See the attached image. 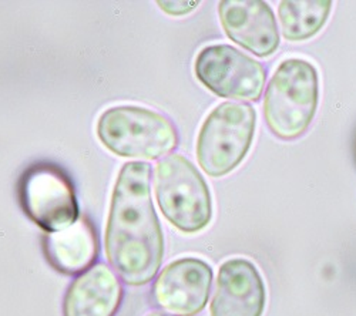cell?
Instances as JSON below:
<instances>
[{
  "instance_id": "4fadbf2b",
  "label": "cell",
  "mask_w": 356,
  "mask_h": 316,
  "mask_svg": "<svg viewBox=\"0 0 356 316\" xmlns=\"http://www.w3.org/2000/svg\"><path fill=\"white\" fill-rule=\"evenodd\" d=\"M332 9L330 0H300L281 2L278 16L282 35L289 42H302L316 35L323 27Z\"/></svg>"
},
{
  "instance_id": "8992f818",
  "label": "cell",
  "mask_w": 356,
  "mask_h": 316,
  "mask_svg": "<svg viewBox=\"0 0 356 316\" xmlns=\"http://www.w3.org/2000/svg\"><path fill=\"white\" fill-rule=\"evenodd\" d=\"M17 194L24 214L47 234L63 231L80 218L74 185L56 164L29 167L19 180Z\"/></svg>"
},
{
  "instance_id": "5b68a950",
  "label": "cell",
  "mask_w": 356,
  "mask_h": 316,
  "mask_svg": "<svg viewBox=\"0 0 356 316\" xmlns=\"http://www.w3.org/2000/svg\"><path fill=\"white\" fill-rule=\"evenodd\" d=\"M255 126L252 106L234 101L217 106L197 138V160L205 174L217 178L238 167L251 149Z\"/></svg>"
},
{
  "instance_id": "277c9868",
  "label": "cell",
  "mask_w": 356,
  "mask_h": 316,
  "mask_svg": "<svg viewBox=\"0 0 356 316\" xmlns=\"http://www.w3.org/2000/svg\"><path fill=\"white\" fill-rule=\"evenodd\" d=\"M154 191L163 215L181 233L195 234L211 222L210 188L184 156L170 154L157 163Z\"/></svg>"
},
{
  "instance_id": "3957f363",
  "label": "cell",
  "mask_w": 356,
  "mask_h": 316,
  "mask_svg": "<svg viewBox=\"0 0 356 316\" xmlns=\"http://www.w3.org/2000/svg\"><path fill=\"white\" fill-rule=\"evenodd\" d=\"M318 96L319 80L314 65L302 59L282 62L266 88V124L282 140L300 137L314 120Z\"/></svg>"
},
{
  "instance_id": "5bb4252c",
  "label": "cell",
  "mask_w": 356,
  "mask_h": 316,
  "mask_svg": "<svg viewBox=\"0 0 356 316\" xmlns=\"http://www.w3.org/2000/svg\"><path fill=\"white\" fill-rule=\"evenodd\" d=\"M161 10L171 16H184L193 12L200 3L198 2H186V0H174V2H159L157 3Z\"/></svg>"
},
{
  "instance_id": "7c38bea8",
  "label": "cell",
  "mask_w": 356,
  "mask_h": 316,
  "mask_svg": "<svg viewBox=\"0 0 356 316\" xmlns=\"http://www.w3.org/2000/svg\"><path fill=\"white\" fill-rule=\"evenodd\" d=\"M43 248L49 264L65 275H77L90 269L99 255V238L95 225L86 215L76 224L44 237Z\"/></svg>"
},
{
  "instance_id": "9c48e42d",
  "label": "cell",
  "mask_w": 356,
  "mask_h": 316,
  "mask_svg": "<svg viewBox=\"0 0 356 316\" xmlns=\"http://www.w3.org/2000/svg\"><path fill=\"white\" fill-rule=\"evenodd\" d=\"M220 20L227 36L258 57L275 53L280 46L273 9L259 0H222Z\"/></svg>"
},
{
  "instance_id": "7a4b0ae2",
  "label": "cell",
  "mask_w": 356,
  "mask_h": 316,
  "mask_svg": "<svg viewBox=\"0 0 356 316\" xmlns=\"http://www.w3.org/2000/svg\"><path fill=\"white\" fill-rule=\"evenodd\" d=\"M97 137L107 150L124 158L159 160L178 146L172 122L161 113L138 106H115L103 111Z\"/></svg>"
},
{
  "instance_id": "8fae6325",
  "label": "cell",
  "mask_w": 356,
  "mask_h": 316,
  "mask_svg": "<svg viewBox=\"0 0 356 316\" xmlns=\"http://www.w3.org/2000/svg\"><path fill=\"white\" fill-rule=\"evenodd\" d=\"M123 285L106 264L80 274L63 298V316H114L122 305Z\"/></svg>"
},
{
  "instance_id": "ba28073f",
  "label": "cell",
  "mask_w": 356,
  "mask_h": 316,
  "mask_svg": "<svg viewBox=\"0 0 356 316\" xmlns=\"http://www.w3.org/2000/svg\"><path fill=\"white\" fill-rule=\"evenodd\" d=\"M213 268L198 258H180L168 264L153 283L157 308L172 316H195L209 303Z\"/></svg>"
},
{
  "instance_id": "30bf717a",
  "label": "cell",
  "mask_w": 356,
  "mask_h": 316,
  "mask_svg": "<svg viewBox=\"0 0 356 316\" xmlns=\"http://www.w3.org/2000/svg\"><path fill=\"white\" fill-rule=\"evenodd\" d=\"M265 301V285L252 263L234 258L220 267L211 316H262Z\"/></svg>"
},
{
  "instance_id": "52a82bcc",
  "label": "cell",
  "mask_w": 356,
  "mask_h": 316,
  "mask_svg": "<svg viewBox=\"0 0 356 316\" xmlns=\"http://www.w3.org/2000/svg\"><path fill=\"white\" fill-rule=\"evenodd\" d=\"M194 72L207 89L222 99L257 101L265 88V69L252 57L229 44L204 47Z\"/></svg>"
},
{
  "instance_id": "6da1fadb",
  "label": "cell",
  "mask_w": 356,
  "mask_h": 316,
  "mask_svg": "<svg viewBox=\"0 0 356 316\" xmlns=\"http://www.w3.org/2000/svg\"><path fill=\"white\" fill-rule=\"evenodd\" d=\"M152 172L148 163H126L111 194L106 256L118 276L131 286L153 281L164 256V235L152 198Z\"/></svg>"
},
{
  "instance_id": "9a60e30c",
  "label": "cell",
  "mask_w": 356,
  "mask_h": 316,
  "mask_svg": "<svg viewBox=\"0 0 356 316\" xmlns=\"http://www.w3.org/2000/svg\"><path fill=\"white\" fill-rule=\"evenodd\" d=\"M147 316H172V315H170V313H165V312H152V313H148Z\"/></svg>"
}]
</instances>
